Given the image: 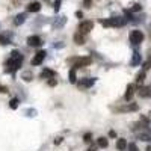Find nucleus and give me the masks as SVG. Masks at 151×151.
<instances>
[{
  "mask_svg": "<svg viewBox=\"0 0 151 151\" xmlns=\"http://www.w3.org/2000/svg\"><path fill=\"white\" fill-rule=\"evenodd\" d=\"M23 55L18 52V50H14V52L11 53V58L6 60V64H5V71L6 73H11V74H14L23 64Z\"/></svg>",
  "mask_w": 151,
  "mask_h": 151,
  "instance_id": "f257e3e1",
  "label": "nucleus"
},
{
  "mask_svg": "<svg viewBox=\"0 0 151 151\" xmlns=\"http://www.w3.org/2000/svg\"><path fill=\"white\" fill-rule=\"evenodd\" d=\"M101 26L104 27H122L125 23H127V18L122 17H112V18H106V20H100Z\"/></svg>",
  "mask_w": 151,
  "mask_h": 151,
  "instance_id": "f03ea898",
  "label": "nucleus"
},
{
  "mask_svg": "<svg viewBox=\"0 0 151 151\" xmlns=\"http://www.w3.org/2000/svg\"><path fill=\"white\" fill-rule=\"evenodd\" d=\"M70 64H73V68H85L88 65L92 64V59L89 56H85V58H74V59H70Z\"/></svg>",
  "mask_w": 151,
  "mask_h": 151,
  "instance_id": "7ed1b4c3",
  "label": "nucleus"
},
{
  "mask_svg": "<svg viewBox=\"0 0 151 151\" xmlns=\"http://www.w3.org/2000/svg\"><path fill=\"white\" fill-rule=\"evenodd\" d=\"M129 38H130L132 45H139V44L144 41V33H142L141 30H132Z\"/></svg>",
  "mask_w": 151,
  "mask_h": 151,
  "instance_id": "20e7f679",
  "label": "nucleus"
},
{
  "mask_svg": "<svg viewBox=\"0 0 151 151\" xmlns=\"http://www.w3.org/2000/svg\"><path fill=\"white\" fill-rule=\"evenodd\" d=\"M139 109L136 103H125L124 106H119V107H115V112L118 113H125V112H136Z\"/></svg>",
  "mask_w": 151,
  "mask_h": 151,
  "instance_id": "39448f33",
  "label": "nucleus"
},
{
  "mask_svg": "<svg viewBox=\"0 0 151 151\" xmlns=\"http://www.w3.org/2000/svg\"><path fill=\"white\" fill-rule=\"evenodd\" d=\"M92 29H94V23H92V21H82V23L79 24V29H77V30H80L82 33L86 35V33H89Z\"/></svg>",
  "mask_w": 151,
  "mask_h": 151,
  "instance_id": "423d86ee",
  "label": "nucleus"
},
{
  "mask_svg": "<svg viewBox=\"0 0 151 151\" xmlns=\"http://www.w3.org/2000/svg\"><path fill=\"white\" fill-rule=\"evenodd\" d=\"M45 56H47V52H45V50H40V52L35 55V58L32 59V65H41L42 60L45 59Z\"/></svg>",
  "mask_w": 151,
  "mask_h": 151,
  "instance_id": "0eeeda50",
  "label": "nucleus"
},
{
  "mask_svg": "<svg viewBox=\"0 0 151 151\" xmlns=\"http://www.w3.org/2000/svg\"><path fill=\"white\" fill-rule=\"evenodd\" d=\"M27 44L30 47H40V45H42V40L40 35H32L27 38Z\"/></svg>",
  "mask_w": 151,
  "mask_h": 151,
  "instance_id": "6e6552de",
  "label": "nucleus"
},
{
  "mask_svg": "<svg viewBox=\"0 0 151 151\" xmlns=\"http://www.w3.org/2000/svg\"><path fill=\"white\" fill-rule=\"evenodd\" d=\"M137 94H139V97H142V98H150L151 97V85L150 86H139Z\"/></svg>",
  "mask_w": 151,
  "mask_h": 151,
  "instance_id": "1a4fd4ad",
  "label": "nucleus"
},
{
  "mask_svg": "<svg viewBox=\"0 0 151 151\" xmlns=\"http://www.w3.org/2000/svg\"><path fill=\"white\" fill-rule=\"evenodd\" d=\"M142 62V56H141V53L139 52H133V56H132V60H130V65L132 67H137Z\"/></svg>",
  "mask_w": 151,
  "mask_h": 151,
  "instance_id": "9d476101",
  "label": "nucleus"
},
{
  "mask_svg": "<svg viewBox=\"0 0 151 151\" xmlns=\"http://www.w3.org/2000/svg\"><path fill=\"white\" fill-rule=\"evenodd\" d=\"M40 77L41 79H52V77H56V73L53 70H50V68H44L40 74Z\"/></svg>",
  "mask_w": 151,
  "mask_h": 151,
  "instance_id": "9b49d317",
  "label": "nucleus"
},
{
  "mask_svg": "<svg viewBox=\"0 0 151 151\" xmlns=\"http://www.w3.org/2000/svg\"><path fill=\"white\" fill-rule=\"evenodd\" d=\"M133 95H134V85H127V89H125V94H124L125 101H130Z\"/></svg>",
  "mask_w": 151,
  "mask_h": 151,
  "instance_id": "f8f14e48",
  "label": "nucleus"
},
{
  "mask_svg": "<svg viewBox=\"0 0 151 151\" xmlns=\"http://www.w3.org/2000/svg\"><path fill=\"white\" fill-rule=\"evenodd\" d=\"M74 42L77 45H83L85 44V33H82L80 30H77L74 33Z\"/></svg>",
  "mask_w": 151,
  "mask_h": 151,
  "instance_id": "ddd939ff",
  "label": "nucleus"
},
{
  "mask_svg": "<svg viewBox=\"0 0 151 151\" xmlns=\"http://www.w3.org/2000/svg\"><path fill=\"white\" fill-rule=\"evenodd\" d=\"M94 83H95V79H82V80L77 82V85L82 86V88H91Z\"/></svg>",
  "mask_w": 151,
  "mask_h": 151,
  "instance_id": "4468645a",
  "label": "nucleus"
},
{
  "mask_svg": "<svg viewBox=\"0 0 151 151\" xmlns=\"http://www.w3.org/2000/svg\"><path fill=\"white\" fill-rule=\"evenodd\" d=\"M41 9V3L40 2H32L27 5V12H38Z\"/></svg>",
  "mask_w": 151,
  "mask_h": 151,
  "instance_id": "2eb2a0df",
  "label": "nucleus"
},
{
  "mask_svg": "<svg viewBox=\"0 0 151 151\" xmlns=\"http://www.w3.org/2000/svg\"><path fill=\"white\" fill-rule=\"evenodd\" d=\"M145 73H147V71L142 70V71H139V73L136 74V85L141 86V85L144 83V80H145Z\"/></svg>",
  "mask_w": 151,
  "mask_h": 151,
  "instance_id": "dca6fc26",
  "label": "nucleus"
},
{
  "mask_svg": "<svg viewBox=\"0 0 151 151\" xmlns=\"http://www.w3.org/2000/svg\"><path fill=\"white\" fill-rule=\"evenodd\" d=\"M127 141L125 139H118V142H116V148H118V151H125L127 150Z\"/></svg>",
  "mask_w": 151,
  "mask_h": 151,
  "instance_id": "f3484780",
  "label": "nucleus"
},
{
  "mask_svg": "<svg viewBox=\"0 0 151 151\" xmlns=\"http://www.w3.org/2000/svg\"><path fill=\"white\" fill-rule=\"evenodd\" d=\"M24 21H26V14H18L15 17V20H14V24H15V26H21Z\"/></svg>",
  "mask_w": 151,
  "mask_h": 151,
  "instance_id": "a211bd4d",
  "label": "nucleus"
},
{
  "mask_svg": "<svg viewBox=\"0 0 151 151\" xmlns=\"http://www.w3.org/2000/svg\"><path fill=\"white\" fill-rule=\"evenodd\" d=\"M97 144H98V147H101V148H107V145H109V141L106 139V137H98V141H97Z\"/></svg>",
  "mask_w": 151,
  "mask_h": 151,
  "instance_id": "6ab92c4d",
  "label": "nucleus"
},
{
  "mask_svg": "<svg viewBox=\"0 0 151 151\" xmlns=\"http://www.w3.org/2000/svg\"><path fill=\"white\" fill-rule=\"evenodd\" d=\"M21 79H23L24 82H32V80H33V74L29 73V71H26V73L21 74Z\"/></svg>",
  "mask_w": 151,
  "mask_h": 151,
  "instance_id": "aec40b11",
  "label": "nucleus"
},
{
  "mask_svg": "<svg viewBox=\"0 0 151 151\" xmlns=\"http://www.w3.org/2000/svg\"><path fill=\"white\" fill-rule=\"evenodd\" d=\"M0 44H2V45H8V44H11V38L6 36V35H0Z\"/></svg>",
  "mask_w": 151,
  "mask_h": 151,
  "instance_id": "412c9836",
  "label": "nucleus"
},
{
  "mask_svg": "<svg viewBox=\"0 0 151 151\" xmlns=\"http://www.w3.org/2000/svg\"><path fill=\"white\" fill-rule=\"evenodd\" d=\"M18 104H20V100H18V98H12L11 101H9V107H11V109H17Z\"/></svg>",
  "mask_w": 151,
  "mask_h": 151,
  "instance_id": "4be33fe9",
  "label": "nucleus"
},
{
  "mask_svg": "<svg viewBox=\"0 0 151 151\" xmlns=\"http://www.w3.org/2000/svg\"><path fill=\"white\" fill-rule=\"evenodd\" d=\"M70 82H71V83H77V77H76V68H71V71H70Z\"/></svg>",
  "mask_w": 151,
  "mask_h": 151,
  "instance_id": "5701e85b",
  "label": "nucleus"
},
{
  "mask_svg": "<svg viewBox=\"0 0 151 151\" xmlns=\"http://www.w3.org/2000/svg\"><path fill=\"white\" fill-rule=\"evenodd\" d=\"M83 142L85 144H91L92 142V133H85L83 134Z\"/></svg>",
  "mask_w": 151,
  "mask_h": 151,
  "instance_id": "b1692460",
  "label": "nucleus"
},
{
  "mask_svg": "<svg viewBox=\"0 0 151 151\" xmlns=\"http://www.w3.org/2000/svg\"><path fill=\"white\" fill-rule=\"evenodd\" d=\"M142 67H144V70H145V71H148V70L151 68V55H150V56H148V59L144 62V65H142Z\"/></svg>",
  "mask_w": 151,
  "mask_h": 151,
  "instance_id": "393cba45",
  "label": "nucleus"
},
{
  "mask_svg": "<svg viewBox=\"0 0 151 151\" xmlns=\"http://www.w3.org/2000/svg\"><path fill=\"white\" fill-rule=\"evenodd\" d=\"M141 9H142V6H141L139 3H134V5H133V6L129 9V11H130V12H139Z\"/></svg>",
  "mask_w": 151,
  "mask_h": 151,
  "instance_id": "a878e982",
  "label": "nucleus"
},
{
  "mask_svg": "<svg viewBox=\"0 0 151 151\" xmlns=\"http://www.w3.org/2000/svg\"><path fill=\"white\" fill-rule=\"evenodd\" d=\"M36 115V110L35 109H27L26 110V116H35Z\"/></svg>",
  "mask_w": 151,
  "mask_h": 151,
  "instance_id": "bb28decb",
  "label": "nucleus"
},
{
  "mask_svg": "<svg viewBox=\"0 0 151 151\" xmlns=\"http://www.w3.org/2000/svg\"><path fill=\"white\" fill-rule=\"evenodd\" d=\"M127 151H139V150H137L136 144H129V147H127Z\"/></svg>",
  "mask_w": 151,
  "mask_h": 151,
  "instance_id": "cd10ccee",
  "label": "nucleus"
},
{
  "mask_svg": "<svg viewBox=\"0 0 151 151\" xmlns=\"http://www.w3.org/2000/svg\"><path fill=\"white\" fill-rule=\"evenodd\" d=\"M91 5H92V0H83V6H85L86 9H89Z\"/></svg>",
  "mask_w": 151,
  "mask_h": 151,
  "instance_id": "c85d7f7f",
  "label": "nucleus"
},
{
  "mask_svg": "<svg viewBox=\"0 0 151 151\" xmlns=\"http://www.w3.org/2000/svg\"><path fill=\"white\" fill-rule=\"evenodd\" d=\"M48 85H50V86H56V85H58V80H56L55 77H52V79H48Z\"/></svg>",
  "mask_w": 151,
  "mask_h": 151,
  "instance_id": "c756f323",
  "label": "nucleus"
},
{
  "mask_svg": "<svg viewBox=\"0 0 151 151\" xmlns=\"http://www.w3.org/2000/svg\"><path fill=\"white\" fill-rule=\"evenodd\" d=\"M53 8H55V12H58V11H59V8H60V0H56L55 5H53Z\"/></svg>",
  "mask_w": 151,
  "mask_h": 151,
  "instance_id": "7c9ffc66",
  "label": "nucleus"
},
{
  "mask_svg": "<svg viewBox=\"0 0 151 151\" xmlns=\"http://www.w3.org/2000/svg\"><path fill=\"white\" fill-rule=\"evenodd\" d=\"M109 136H110V137H116V132H115V130H110V132H109Z\"/></svg>",
  "mask_w": 151,
  "mask_h": 151,
  "instance_id": "2f4dec72",
  "label": "nucleus"
},
{
  "mask_svg": "<svg viewBox=\"0 0 151 151\" xmlns=\"http://www.w3.org/2000/svg\"><path fill=\"white\" fill-rule=\"evenodd\" d=\"M76 17H77V18H82V17H83V14H82L80 11H77V12H76Z\"/></svg>",
  "mask_w": 151,
  "mask_h": 151,
  "instance_id": "473e14b6",
  "label": "nucleus"
},
{
  "mask_svg": "<svg viewBox=\"0 0 151 151\" xmlns=\"http://www.w3.org/2000/svg\"><path fill=\"white\" fill-rule=\"evenodd\" d=\"M0 92H8V88H5V86H0Z\"/></svg>",
  "mask_w": 151,
  "mask_h": 151,
  "instance_id": "72a5a7b5",
  "label": "nucleus"
},
{
  "mask_svg": "<svg viewBox=\"0 0 151 151\" xmlns=\"http://www.w3.org/2000/svg\"><path fill=\"white\" fill-rule=\"evenodd\" d=\"M11 2H12V3H14V5H18V3L21 2V0H11Z\"/></svg>",
  "mask_w": 151,
  "mask_h": 151,
  "instance_id": "f704fd0d",
  "label": "nucleus"
},
{
  "mask_svg": "<svg viewBox=\"0 0 151 151\" xmlns=\"http://www.w3.org/2000/svg\"><path fill=\"white\" fill-rule=\"evenodd\" d=\"M145 151H151V145H148V147H147V150H145Z\"/></svg>",
  "mask_w": 151,
  "mask_h": 151,
  "instance_id": "c9c22d12",
  "label": "nucleus"
},
{
  "mask_svg": "<svg viewBox=\"0 0 151 151\" xmlns=\"http://www.w3.org/2000/svg\"><path fill=\"white\" fill-rule=\"evenodd\" d=\"M86 151H95V150L94 148H89V150H86Z\"/></svg>",
  "mask_w": 151,
  "mask_h": 151,
  "instance_id": "e433bc0d",
  "label": "nucleus"
},
{
  "mask_svg": "<svg viewBox=\"0 0 151 151\" xmlns=\"http://www.w3.org/2000/svg\"><path fill=\"white\" fill-rule=\"evenodd\" d=\"M148 130H150V133H151V129H148Z\"/></svg>",
  "mask_w": 151,
  "mask_h": 151,
  "instance_id": "4c0bfd02",
  "label": "nucleus"
},
{
  "mask_svg": "<svg viewBox=\"0 0 151 151\" xmlns=\"http://www.w3.org/2000/svg\"><path fill=\"white\" fill-rule=\"evenodd\" d=\"M150 115H151V113H150Z\"/></svg>",
  "mask_w": 151,
  "mask_h": 151,
  "instance_id": "58836bf2",
  "label": "nucleus"
}]
</instances>
